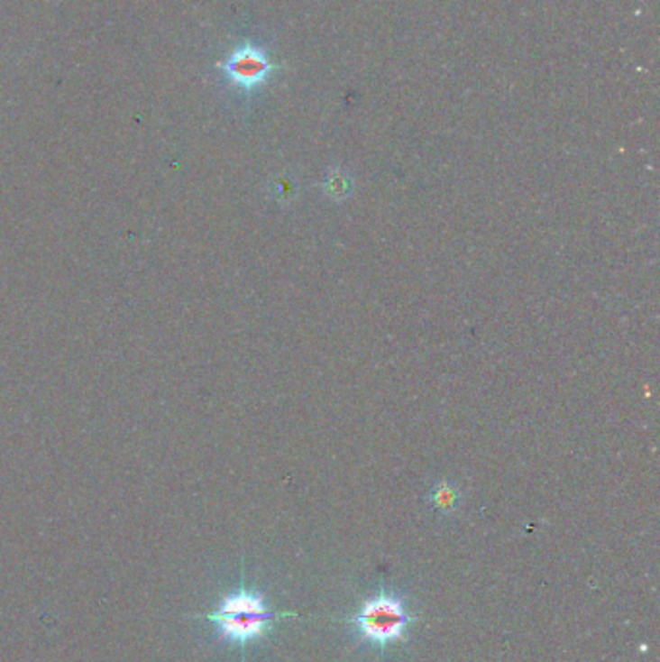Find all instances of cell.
I'll use <instances>...</instances> for the list:
<instances>
[{
  "label": "cell",
  "mask_w": 660,
  "mask_h": 662,
  "mask_svg": "<svg viewBox=\"0 0 660 662\" xmlns=\"http://www.w3.org/2000/svg\"><path fill=\"white\" fill-rule=\"evenodd\" d=\"M281 616L287 614L271 612L261 593L241 587L227 594L207 620L217 626L221 638L246 645L263 638Z\"/></svg>",
  "instance_id": "cell-1"
},
{
  "label": "cell",
  "mask_w": 660,
  "mask_h": 662,
  "mask_svg": "<svg viewBox=\"0 0 660 662\" xmlns=\"http://www.w3.org/2000/svg\"><path fill=\"white\" fill-rule=\"evenodd\" d=\"M413 620L399 594L381 591L361 604L351 624L362 641L384 648L405 641Z\"/></svg>",
  "instance_id": "cell-2"
},
{
  "label": "cell",
  "mask_w": 660,
  "mask_h": 662,
  "mask_svg": "<svg viewBox=\"0 0 660 662\" xmlns=\"http://www.w3.org/2000/svg\"><path fill=\"white\" fill-rule=\"evenodd\" d=\"M221 69L233 86L254 89L271 72V62L261 49L254 45H243L231 52L227 60L221 64Z\"/></svg>",
  "instance_id": "cell-3"
}]
</instances>
